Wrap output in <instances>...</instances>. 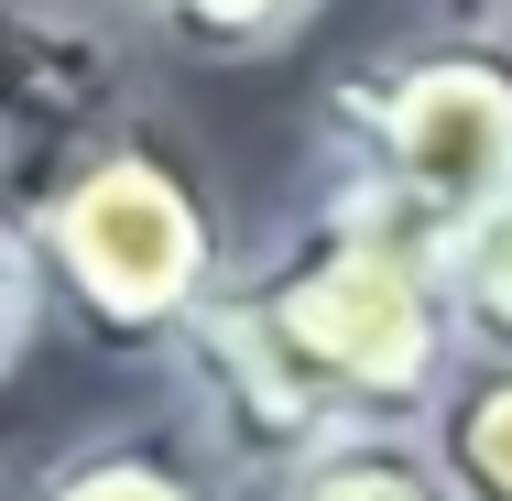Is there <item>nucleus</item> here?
<instances>
[{
    "label": "nucleus",
    "instance_id": "1",
    "mask_svg": "<svg viewBox=\"0 0 512 501\" xmlns=\"http://www.w3.org/2000/svg\"><path fill=\"white\" fill-rule=\"evenodd\" d=\"M240 305L295 349V371L349 414V436L436 425L447 382L469 371L458 251L338 153H316L273 229L240 251Z\"/></svg>",
    "mask_w": 512,
    "mask_h": 501
},
{
    "label": "nucleus",
    "instance_id": "2",
    "mask_svg": "<svg viewBox=\"0 0 512 501\" xmlns=\"http://www.w3.org/2000/svg\"><path fill=\"white\" fill-rule=\"evenodd\" d=\"M11 240L44 262L55 327L99 360H164L197 338V316L240 284V218L218 197V164L164 109H131L88 142L33 207H11Z\"/></svg>",
    "mask_w": 512,
    "mask_h": 501
},
{
    "label": "nucleus",
    "instance_id": "3",
    "mask_svg": "<svg viewBox=\"0 0 512 501\" xmlns=\"http://www.w3.org/2000/svg\"><path fill=\"white\" fill-rule=\"evenodd\" d=\"M316 153L360 164L447 251L512 207V22H425L316 88Z\"/></svg>",
    "mask_w": 512,
    "mask_h": 501
},
{
    "label": "nucleus",
    "instance_id": "4",
    "mask_svg": "<svg viewBox=\"0 0 512 501\" xmlns=\"http://www.w3.org/2000/svg\"><path fill=\"white\" fill-rule=\"evenodd\" d=\"M175 414L218 447V469H229L240 491H262V501L349 436V414H338V403L295 371V349H284V338L240 305V284L207 305L197 338L175 349Z\"/></svg>",
    "mask_w": 512,
    "mask_h": 501
},
{
    "label": "nucleus",
    "instance_id": "5",
    "mask_svg": "<svg viewBox=\"0 0 512 501\" xmlns=\"http://www.w3.org/2000/svg\"><path fill=\"white\" fill-rule=\"evenodd\" d=\"M131 33L66 0H11L0 33V142H11V207H33L88 142L131 120Z\"/></svg>",
    "mask_w": 512,
    "mask_h": 501
},
{
    "label": "nucleus",
    "instance_id": "6",
    "mask_svg": "<svg viewBox=\"0 0 512 501\" xmlns=\"http://www.w3.org/2000/svg\"><path fill=\"white\" fill-rule=\"evenodd\" d=\"M11 501H262V491H240L218 447L164 403V414H109V425L55 436L11 480Z\"/></svg>",
    "mask_w": 512,
    "mask_h": 501
},
{
    "label": "nucleus",
    "instance_id": "7",
    "mask_svg": "<svg viewBox=\"0 0 512 501\" xmlns=\"http://www.w3.org/2000/svg\"><path fill=\"white\" fill-rule=\"evenodd\" d=\"M425 447H436V469L458 480V501H512V360H480V349H469V371L447 382Z\"/></svg>",
    "mask_w": 512,
    "mask_h": 501
},
{
    "label": "nucleus",
    "instance_id": "8",
    "mask_svg": "<svg viewBox=\"0 0 512 501\" xmlns=\"http://www.w3.org/2000/svg\"><path fill=\"white\" fill-rule=\"evenodd\" d=\"M273 501H458V480L436 469L425 425H360V436H338L316 469H295Z\"/></svg>",
    "mask_w": 512,
    "mask_h": 501
},
{
    "label": "nucleus",
    "instance_id": "9",
    "mask_svg": "<svg viewBox=\"0 0 512 501\" xmlns=\"http://www.w3.org/2000/svg\"><path fill=\"white\" fill-rule=\"evenodd\" d=\"M327 0H175L164 11V55L175 66H262L306 33Z\"/></svg>",
    "mask_w": 512,
    "mask_h": 501
},
{
    "label": "nucleus",
    "instance_id": "10",
    "mask_svg": "<svg viewBox=\"0 0 512 501\" xmlns=\"http://www.w3.org/2000/svg\"><path fill=\"white\" fill-rule=\"evenodd\" d=\"M458 316H469L480 360H512V207L458 240Z\"/></svg>",
    "mask_w": 512,
    "mask_h": 501
},
{
    "label": "nucleus",
    "instance_id": "11",
    "mask_svg": "<svg viewBox=\"0 0 512 501\" xmlns=\"http://www.w3.org/2000/svg\"><path fill=\"white\" fill-rule=\"evenodd\" d=\"M66 11H88V22H120V33H153V44H164V11H175V0H66Z\"/></svg>",
    "mask_w": 512,
    "mask_h": 501
}]
</instances>
